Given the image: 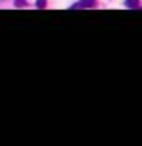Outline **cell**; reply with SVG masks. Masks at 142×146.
I'll list each match as a JSON object with an SVG mask.
<instances>
[{"mask_svg":"<svg viewBox=\"0 0 142 146\" xmlns=\"http://www.w3.org/2000/svg\"><path fill=\"white\" fill-rule=\"evenodd\" d=\"M96 6V0H78L74 6H70L72 10H78V8H94Z\"/></svg>","mask_w":142,"mask_h":146,"instance_id":"cell-1","label":"cell"},{"mask_svg":"<svg viewBox=\"0 0 142 146\" xmlns=\"http://www.w3.org/2000/svg\"><path fill=\"white\" fill-rule=\"evenodd\" d=\"M125 6H127V8H132V10H136V8H140V2H138V0H127Z\"/></svg>","mask_w":142,"mask_h":146,"instance_id":"cell-2","label":"cell"},{"mask_svg":"<svg viewBox=\"0 0 142 146\" xmlns=\"http://www.w3.org/2000/svg\"><path fill=\"white\" fill-rule=\"evenodd\" d=\"M35 6H37V8H45V6H47V0H37Z\"/></svg>","mask_w":142,"mask_h":146,"instance_id":"cell-3","label":"cell"},{"mask_svg":"<svg viewBox=\"0 0 142 146\" xmlns=\"http://www.w3.org/2000/svg\"><path fill=\"white\" fill-rule=\"evenodd\" d=\"M16 4H18V8H23V6H25V2H23V0H16Z\"/></svg>","mask_w":142,"mask_h":146,"instance_id":"cell-4","label":"cell"}]
</instances>
